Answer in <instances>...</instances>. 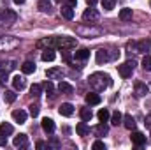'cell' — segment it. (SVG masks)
Returning a JSON list of instances; mask_svg holds the SVG:
<instances>
[{
	"label": "cell",
	"mask_w": 151,
	"mask_h": 150,
	"mask_svg": "<svg viewBox=\"0 0 151 150\" xmlns=\"http://www.w3.org/2000/svg\"><path fill=\"white\" fill-rule=\"evenodd\" d=\"M42 44H46L47 48H58V50H70L76 48L77 41L74 37H69V36H62V37H47L42 41Z\"/></svg>",
	"instance_id": "obj_1"
},
{
	"label": "cell",
	"mask_w": 151,
	"mask_h": 150,
	"mask_svg": "<svg viewBox=\"0 0 151 150\" xmlns=\"http://www.w3.org/2000/svg\"><path fill=\"white\" fill-rule=\"evenodd\" d=\"M111 78L109 74H104V73H95V74L90 76V85L95 88V90H104L107 87H111Z\"/></svg>",
	"instance_id": "obj_2"
},
{
	"label": "cell",
	"mask_w": 151,
	"mask_h": 150,
	"mask_svg": "<svg viewBox=\"0 0 151 150\" xmlns=\"http://www.w3.org/2000/svg\"><path fill=\"white\" fill-rule=\"evenodd\" d=\"M134 67H135V62H134V60H128V62L118 66V73H119L121 78H130V76H132V71H134Z\"/></svg>",
	"instance_id": "obj_3"
},
{
	"label": "cell",
	"mask_w": 151,
	"mask_h": 150,
	"mask_svg": "<svg viewBox=\"0 0 151 150\" xmlns=\"http://www.w3.org/2000/svg\"><path fill=\"white\" fill-rule=\"evenodd\" d=\"M0 18H2V21H4V23L11 25V23H14V21L18 20V14H16V12H12V11H9V9H5V11H2Z\"/></svg>",
	"instance_id": "obj_4"
},
{
	"label": "cell",
	"mask_w": 151,
	"mask_h": 150,
	"mask_svg": "<svg viewBox=\"0 0 151 150\" xmlns=\"http://www.w3.org/2000/svg\"><path fill=\"white\" fill-rule=\"evenodd\" d=\"M130 140H132V143H134L135 147H142V145L146 143V136H144L142 133H139V131H134L132 136H130Z\"/></svg>",
	"instance_id": "obj_5"
},
{
	"label": "cell",
	"mask_w": 151,
	"mask_h": 150,
	"mask_svg": "<svg viewBox=\"0 0 151 150\" xmlns=\"http://www.w3.org/2000/svg\"><path fill=\"white\" fill-rule=\"evenodd\" d=\"M12 145H14L16 149H25V147L28 145V136H27V134H18V136H14Z\"/></svg>",
	"instance_id": "obj_6"
},
{
	"label": "cell",
	"mask_w": 151,
	"mask_h": 150,
	"mask_svg": "<svg viewBox=\"0 0 151 150\" xmlns=\"http://www.w3.org/2000/svg\"><path fill=\"white\" fill-rule=\"evenodd\" d=\"M83 20H84L86 23H88V21H90V23H93V21H97V20H99V12H97L95 9H91V7H90V9H86V11L83 12Z\"/></svg>",
	"instance_id": "obj_7"
},
{
	"label": "cell",
	"mask_w": 151,
	"mask_h": 150,
	"mask_svg": "<svg viewBox=\"0 0 151 150\" xmlns=\"http://www.w3.org/2000/svg\"><path fill=\"white\" fill-rule=\"evenodd\" d=\"M151 51V41L150 39H144V41H139L137 42V53H150Z\"/></svg>",
	"instance_id": "obj_8"
},
{
	"label": "cell",
	"mask_w": 151,
	"mask_h": 150,
	"mask_svg": "<svg viewBox=\"0 0 151 150\" xmlns=\"http://www.w3.org/2000/svg\"><path fill=\"white\" fill-rule=\"evenodd\" d=\"M46 76H47L49 79H62L63 73H62V69H60V67H51V69H47V71H46Z\"/></svg>",
	"instance_id": "obj_9"
},
{
	"label": "cell",
	"mask_w": 151,
	"mask_h": 150,
	"mask_svg": "<svg viewBox=\"0 0 151 150\" xmlns=\"http://www.w3.org/2000/svg\"><path fill=\"white\" fill-rule=\"evenodd\" d=\"M40 125H42V129L47 133V134H51V133H55V122L51 120V118H42V122H40Z\"/></svg>",
	"instance_id": "obj_10"
},
{
	"label": "cell",
	"mask_w": 151,
	"mask_h": 150,
	"mask_svg": "<svg viewBox=\"0 0 151 150\" xmlns=\"http://www.w3.org/2000/svg\"><path fill=\"white\" fill-rule=\"evenodd\" d=\"M58 113L63 115V117H70V115L74 113V106H72L70 103H63V104L58 108Z\"/></svg>",
	"instance_id": "obj_11"
},
{
	"label": "cell",
	"mask_w": 151,
	"mask_h": 150,
	"mask_svg": "<svg viewBox=\"0 0 151 150\" xmlns=\"http://www.w3.org/2000/svg\"><path fill=\"white\" fill-rule=\"evenodd\" d=\"M148 92H150V88H148L144 83H135V90H134L135 97H144Z\"/></svg>",
	"instance_id": "obj_12"
},
{
	"label": "cell",
	"mask_w": 151,
	"mask_h": 150,
	"mask_svg": "<svg viewBox=\"0 0 151 150\" xmlns=\"http://www.w3.org/2000/svg\"><path fill=\"white\" fill-rule=\"evenodd\" d=\"M86 103L90 104V106H95V104H100V95L97 94V92H90V94H86Z\"/></svg>",
	"instance_id": "obj_13"
},
{
	"label": "cell",
	"mask_w": 151,
	"mask_h": 150,
	"mask_svg": "<svg viewBox=\"0 0 151 150\" xmlns=\"http://www.w3.org/2000/svg\"><path fill=\"white\" fill-rule=\"evenodd\" d=\"M12 118H14V122H18V124H25V122H27V111H23V110H14V111H12Z\"/></svg>",
	"instance_id": "obj_14"
},
{
	"label": "cell",
	"mask_w": 151,
	"mask_h": 150,
	"mask_svg": "<svg viewBox=\"0 0 151 150\" xmlns=\"http://www.w3.org/2000/svg\"><path fill=\"white\" fill-rule=\"evenodd\" d=\"M55 57H56V53L53 51V48H46V50L42 51V55H40V58H42L44 62H53Z\"/></svg>",
	"instance_id": "obj_15"
},
{
	"label": "cell",
	"mask_w": 151,
	"mask_h": 150,
	"mask_svg": "<svg viewBox=\"0 0 151 150\" xmlns=\"http://www.w3.org/2000/svg\"><path fill=\"white\" fill-rule=\"evenodd\" d=\"M123 125H125L128 131H134L137 124H135V118H134L132 115H125V117H123Z\"/></svg>",
	"instance_id": "obj_16"
},
{
	"label": "cell",
	"mask_w": 151,
	"mask_h": 150,
	"mask_svg": "<svg viewBox=\"0 0 151 150\" xmlns=\"http://www.w3.org/2000/svg\"><path fill=\"white\" fill-rule=\"evenodd\" d=\"M60 12H62V16H63L65 20H72V18H74V9H72V5H62Z\"/></svg>",
	"instance_id": "obj_17"
},
{
	"label": "cell",
	"mask_w": 151,
	"mask_h": 150,
	"mask_svg": "<svg viewBox=\"0 0 151 150\" xmlns=\"http://www.w3.org/2000/svg\"><path fill=\"white\" fill-rule=\"evenodd\" d=\"M76 133L79 134V136H86L88 133H90V127L86 125V122L83 120V122H79L77 125H76Z\"/></svg>",
	"instance_id": "obj_18"
},
{
	"label": "cell",
	"mask_w": 151,
	"mask_h": 150,
	"mask_svg": "<svg viewBox=\"0 0 151 150\" xmlns=\"http://www.w3.org/2000/svg\"><path fill=\"white\" fill-rule=\"evenodd\" d=\"M111 58H113V57H111L106 50H99V51H97V62H99V64L107 62V60H111Z\"/></svg>",
	"instance_id": "obj_19"
},
{
	"label": "cell",
	"mask_w": 151,
	"mask_h": 150,
	"mask_svg": "<svg viewBox=\"0 0 151 150\" xmlns=\"http://www.w3.org/2000/svg\"><path fill=\"white\" fill-rule=\"evenodd\" d=\"M12 87H14V90H23V88H25V79H23V76H14V78H12Z\"/></svg>",
	"instance_id": "obj_20"
},
{
	"label": "cell",
	"mask_w": 151,
	"mask_h": 150,
	"mask_svg": "<svg viewBox=\"0 0 151 150\" xmlns=\"http://www.w3.org/2000/svg\"><path fill=\"white\" fill-rule=\"evenodd\" d=\"M37 7L40 12H51V2L49 0H39Z\"/></svg>",
	"instance_id": "obj_21"
},
{
	"label": "cell",
	"mask_w": 151,
	"mask_h": 150,
	"mask_svg": "<svg viewBox=\"0 0 151 150\" xmlns=\"http://www.w3.org/2000/svg\"><path fill=\"white\" fill-rule=\"evenodd\" d=\"M58 90H60L62 94H72V92H74L72 85H70V83H67V81H60V85H58Z\"/></svg>",
	"instance_id": "obj_22"
},
{
	"label": "cell",
	"mask_w": 151,
	"mask_h": 150,
	"mask_svg": "<svg viewBox=\"0 0 151 150\" xmlns=\"http://www.w3.org/2000/svg\"><path fill=\"white\" fill-rule=\"evenodd\" d=\"M74 57H76V60H86L90 57V51L86 48H81V50H77L74 53Z\"/></svg>",
	"instance_id": "obj_23"
},
{
	"label": "cell",
	"mask_w": 151,
	"mask_h": 150,
	"mask_svg": "<svg viewBox=\"0 0 151 150\" xmlns=\"http://www.w3.org/2000/svg\"><path fill=\"white\" fill-rule=\"evenodd\" d=\"M21 71H23L25 74H32V73H35V64H34V62H25V64L21 66Z\"/></svg>",
	"instance_id": "obj_24"
},
{
	"label": "cell",
	"mask_w": 151,
	"mask_h": 150,
	"mask_svg": "<svg viewBox=\"0 0 151 150\" xmlns=\"http://www.w3.org/2000/svg\"><path fill=\"white\" fill-rule=\"evenodd\" d=\"M0 133H2V134H5V136H9V134H12V133H14V127H12L11 124L4 122V124H0Z\"/></svg>",
	"instance_id": "obj_25"
},
{
	"label": "cell",
	"mask_w": 151,
	"mask_h": 150,
	"mask_svg": "<svg viewBox=\"0 0 151 150\" xmlns=\"http://www.w3.org/2000/svg\"><path fill=\"white\" fill-rule=\"evenodd\" d=\"M119 20H123V21L132 20V9H128V7L121 9V11H119Z\"/></svg>",
	"instance_id": "obj_26"
},
{
	"label": "cell",
	"mask_w": 151,
	"mask_h": 150,
	"mask_svg": "<svg viewBox=\"0 0 151 150\" xmlns=\"http://www.w3.org/2000/svg\"><path fill=\"white\" fill-rule=\"evenodd\" d=\"M97 117H99V120H100V122H107V120L111 118V113H109V110H106V108H102L100 111L97 113Z\"/></svg>",
	"instance_id": "obj_27"
},
{
	"label": "cell",
	"mask_w": 151,
	"mask_h": 150,
	"mask_svg": "<svg viewBox=\"0 0 151 150\" xmlns=\"http://www.w3.org/2000/svg\"><path fill=\"white\" fill-rule=\"evenodd\" d=\"M121 122H123V115L119 111H114L113 115H111V124H113V125H119Z\"/></svg>",
	"instance_id": "obj_28"
},
{
	"label": "cell",
	"mask_w": 151,
	"mask_h": 150,
	"mask_svg": "<svg viewBox=\"0 0 151 150\" xmlns=\"http://www.w3.org/2000/svg\"><path fill=\"white\" fill-rule=\"evenodd\" d=\"M95 134L97 136H104V134H107V125L102 122V124H99L97 127H95Z\"/></svg>",
	"instance_id": "obj_29"
},
{
	"label": "cell",
	"mask_w": 151,
	"mask_h": 150,
	"mask_svg": "<svg viewBox=\"0 0 151 150\" xmlns=\"http://www.w3.org/2000/svg\"><path fill=\"white\" fill-rule=\"evenodd\" d=\"M91 117H93V113H91L90 108H83V110H81V118H83L84 122H90Z\"/></svg>",
	"instance_id": "obj_30"
},
{
	"label": "cell",
	"mask_w": 151,
	"mask_h": 150,
	"mask_svg": "<svg viewBox=\"0 0 151 150\" xmlns=\"http://www.w3.org/2000/svg\"><path fill=\"white\" fill-rule=\"evenodd\" d=\"M44 90L47 92L49 97H55V85H53L51 81H46V83H44Z\"/></svg>",
	"instance_id": "obj_31"
},
{
	"label": "cell",
	"mask_w": 151,
	"mask_h": 150,
	"mask_svg": "<svg viewBox=\"0 0 151 150\" xmlns=\"http://www.w3.org/2000/svg\"><path fill=\"white\" fill-rule=\"evenodd\" d=\"M4 99H5V103H14L16 101V92L14 90H7L4 94Z\"/></svg>",
	"instance_id": "obj_32"
},
{
	"label": "cell",
	"mask_w": 151,
	"mask_h": 150,
	"mask_svg": "<svg viewBox=\"0 0 151 150\" xmlns=\"http://www.w3.org/2000/svg\"><path fill=\"white\" fill-rule=\"evenodd\" d=\"M142 69L148 71V73H151V55H146V57L142 58Z\"/></svg>",
	"instance_id": "obj_33"
},
{
	"label": "cell",
	"mask_w": 151,
	"mask_h": 150,
	"mask_svg": "<svg viewBox=\"0 0 151 150\" xmlns=\"http://www.w3.org/2000/svg\"><path fill=\"white\" fill-rule=\"evenodd\" d=\"M42 88H44L42 85H39V83H34V85H32V88H30V92H32V95H35V97H37V95H40Z\"/></svg>",
	"instance_id": "obj_34"
},
{
	"label": "cell",
	"mask_w": 151,
	"mask_h": 150,
	"mask_svg": "<svg viewBox=\"0 0 151 150\" xmlns=\"http://www.w3.org/2000/svg\"><path fill=\"white\" fill-rule=\"evenodd\" d=\"M114 5H116V0H102V7H104L106 11L114 9Z\"/></svg>",
	"instance_id": "obj_35"
},
{
	"label": "cell",
	"mask_w": 151,
	"mask_h": 150,
	"mask_svg": "<svg viewBox=\"0 0 151 150\" xmlns=\"http://www.w3.org/2000/svg\"><path fill=\"white\" fill-rule=\"evenodd\" d=\"M7 81H9V74H7V71H0V87H4Z\"/></svg>",
	"instance_id": "obj_36"
},
{
	"label": "cell",
	"mask_w": 151,
	"mask_h": 150,
	"mask_svg": "<svg viewBox=\"0 0 151 150\" xmlns=\"http://www.w3.org/2000/svg\"><path fill=\"white\" fill-rule=\"evenodd\" d=\"M28 111H30L32 117H37L39 115V106L37 104H30V106H28Z\"/></svg>",
	"instance_id": "obj_37"
},
{
	"label": "cell",
	"mask_w": 151,
	"mask_h": 150,
	"mask_svg": "<svg viewBox=\"0 0 151 150\" xmlns=\"http://www.w3.org/2000/svg\"><path fill=\"white\" fill-rule=\"evenodd\" d=\"M93 149H95V150H106V143H104V141H100V140H97V141L93 143Z\"/></svg>",
	"instance_id": "obj_38"
},
{
	"label": "cell",
	"mask_w": 151,
	"mask_h": 150,
	"mask_svg": "<svg viewBox=\"0 0 151 150\" xmlns=\"http://www.w3.org/2000/svg\"><path fill=\"white\" fill-rule=\"evenodd\" d=\"M5 145H7V138H5V134L0 133V147H5Z\"/></svg>",
	"instance_id": "obj_39"
},
{
	"label": "cell",
	"mask_w": 151,
	"mask_h": 150,
	"mask_svg": "<svg viewBox=\"0 0 151 150\" xmlns=\"http://www.w3.org/2000/svg\"><path fill=\"white\" fill-rule=\"evenodd\" d=\"M144 125H146L148 129H151V115H148V117H146V122H144Z\"/></svg>",
	"instance_id": "obj_40"
},
{
	"label": "cell",
	"mask_w": 151,
	"mask_h": 150,
	"mask_svg": "<svg viewBox=\"0 0 151 150\" xmlns=\"http://www.w3.org/2000/svg\"><path fill=\"white\" fill-rule=\"evenodd\" d=\"M35 147H37V149H46V143H44V141H37Z\"/></svg>",
	"instance_id": "obj_41"
},
{
	"label": "cell",
	"mask_w": 151,
	"mask_h": 150,
	"mask_svg": "<svg viewBox=\"0 0 151 150\" xmlns=\"http://www.w3.org/2000/svg\"><path fill=\"white\" fill-rule=\"evenodd\" d=\"M86 4H90V5H95V4H97V0H86Z\"/></svg>",
	"instance_id": "obj_42"
},
{
	"label": "cell",
	"mask_w": 151,
	"mask_h": 150,
	"mask_svg": "<svg viewBox=\"0 0 151 150\" xmlns=\"http://www.w3.org/2000/svg\"><path fill=\"white\" fill-rule=\"evenodd\" d=\"M76 4H77V0H69V5H72V7H74Z\"/></svg>",
	"instance_id": "obj_43"
},
{
	"label": "cell",
	"mask_w": 151,
	"mask_h": 150,
	"mask_svg": "<svg viewBox=\"0 0 151 150\" xmlns=\"http://www.w3.org/2000/svg\"><path fill=\"white\" fill-rule=\"evenodd\" d=\"M14 4H25V0H14Z\"/></svg>",
	"instance_id": "obj_44"
}]
</instances>
